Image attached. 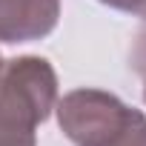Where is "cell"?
Instances as JSON below:
<instances>
[{"instance_id": "cell-2", "label": "cell", "mask_w": 146, "mask_h": 146, "mask_svg": "<svg viewBox=\"0 0 146 146\" xmlns=\"http://www.w3.org/2000/svg\"><path fill=\"white\" fill-rule=\"evenodd\" d=\"M57 126L75 146H112L140 109L103 89H72L57 103Z\"/></svg>"}, {"instance_id": "cell-6", "label": "cell", "mask_w": 146, "mask_h": 146, "mask_svg": "<svg viewBox=\"0 0 146 146\" xmlns=\"http://www.w3.org/2000/svg\"><path fill=\"white\" fill-rule=\"evenodd\" d=\"M129 60H132V69L143 78V75H146V29L137 32L135 46H132V57H129Z\"/></svg>"}, {"instance_id": "cell-4", "label": "cell", "mask_w": 146, "mask_h": 146, "mask_svg": "<svg viewBox=\"0 0 146 146\" xmlns=\"http://www.w3.org/2000/svg\"><path fill=\"white\" fill-rule=\"evenodd\" d=\"M112 146H146V115L137 112L135 120L123 129V135H120Z\"/></svg>"}, {"instance_id": "cell-1", "label": "cell", "mask_w": 146, "mask_h": 146, "mask_svg": "<svg viewBox=\"0 0 146 146\" xmlns=\"http://www.w3.org/2000/svg\"><path fill=\"white\" fill-rule=\"evenodd\" d=\"M57 75L46 57L0 60V146H37V126L54 112Z\"/></svg>"}, {"instance_id": "cell-5", "label": "cell", "mask_w": 146, "mask_h": 146, "mask_svg": "<svg viewBox=\"0 0 146 146\" xmlns=\"http://www.w3.org/2000/svg\"><path fill=\"white\" fill-rule=\"evenodd\" d=\"M98 3H103V6H109L115 12H123V15L146 20V0H98Z\"/></svg>"}, {"instance_id": "cell-7", "label": "cell", "mask_w": 146, "mask_h": 146, "mask_svg": "<svg viewBox=\"0 0 146 146\" xmlns=\"http://www.w3.org/2000/svg\"><path fill=\"white\" fill-rule=\"evenodd\" d=\"M143 103H146V75H143Z\"/></svg>"}, {"instance_id": "cell-3", "label": "cell", "mask_w": 146, "mask_h": 146, "mask_svg": "<svg viewBox=\"0 0 146 146\" xmlns=\"http://www.w3.org/2000/svg\"><path fill=\"white\" fill-rule=\"evenodd\" d=\"M60 0H0V43H32L54 32Z\"/></svg>"}]
</instances>
